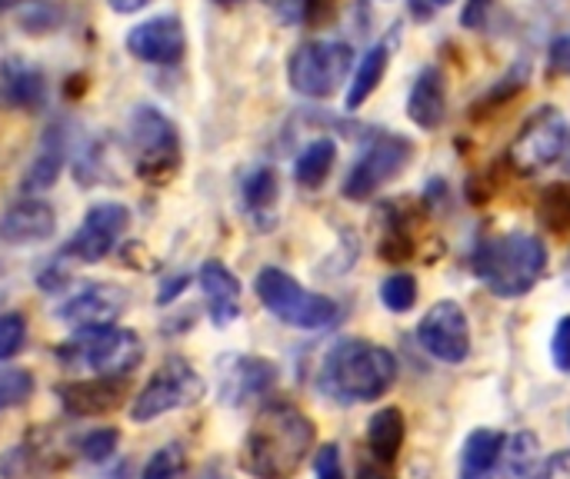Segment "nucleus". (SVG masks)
<instances>
[{
	"instance_id": "6e6552de",
	"label": "nucleus",
	"mask_w": 570,
	"mask_h": 479,
	"mask_svg": "<svg viewBox=\"0 0 570 479\" xmlns=\"http://www.w3.org/2000/svg\"><path fill=\"white\" fill-rule=\"evenodd\" d=\"M204 397V380L200 373L184 360V357H167L160 370L147 380V387L134 397L130 403V420L134 423H150L164 413L184 410Z\"/></svg>"
},
{
	"instance_id": "cd10ccee",
	"label": "nucleus",
	"mask_w": 570,
	"mask_h": 479,
	"mask_svg": "<svg viewBox=\"0 0 570 479\" xmlns=\"http://www.w3.org/2000/svg\"><path fill=\"white\" fill-rule=\"evenodd\" d=\"M417 277L414 273H391L384 283H381V303L391 310V313H407L414 303H417Z\"/></svg>"
},
{
	"instance_id": "79ce46f5",
	"label": "nucleus",
	"mask_w": 570,
	"mask_h": 479,
	"mask_svg": "<svg viewBox=\"0 0 570 479\" xmlns=\"http://www.w3.org/2000/svg\"><path fill=\"white\" fill-rule=\"evenodd\" d=\"M107 3H110V10H114V13H124V17H127V13H137V10H144L150 0H107Z\"/></svg>"
},
{
	"instance_id": "f704fd0d",
	"label": "nucleus",
	"mask_w": 570,
	"mask_h": 479,
	"mask_svg": "<svg viewBox=\"0 0 570 479\" xmlns=\"http://www.w3.org/2000/svg\"><path fill=\"white\" fill-rule=\"evenodd\" d=\"M314 473L317 479H347L344 477V463H341V447H321L314 457Z\"/></svg>"
},
{
	"instance_id": "393cba45",
	"label": "nucleus",
	"mask_w": 570,
	"mask_h": 479,
	"mask_svg": "<svg viewBox=\"0 0 570 479\" xmlns=\"http://www.w3.org/2000/svg\"><path fill=\"white\" fill-rule=\"evenodd\" d=\"M387 63H391V47L387 43H374L361 60H357V70L351 77V87H347V97H344V107L347 110H357L367 103V97L377 90V83L384 80L387 73Z\"/></svg>"
},
{
	"instance_id": "20e7f679",
	"label": "nucleus",
	"mask_w": 570,
	"mask_h": 479,
	"mask_svg": "<svg viewBox=\"0 0 570 479\" xmlns=\"http://www.w3.org/2000/svg\"><path fill=\"white\" fill-rule=\"evenodd\" d=\"M254 293L271 317L294 330H327L341 317V307L331 297L307 290L281 267H264L254 280Z\"/></svg>"
},
{
	"instance_id": "a878e982",
	"label": "nucleus",
	"mask_w": 570,
	"mask_h": 479,
	"mask_svg": "<svg viewBox=\"0 0 570 479\" xmlns=\"http://www.w3.org/2000/svg\"><path fill=\"white\" fill-rule=\"evenodd\" d=\"M334 160H337V143L331 137H317V140H311L297 153V160H294V180L301 187H307V190H317L331 177Z\"/></svg>"
},
{
	"instance_id": "2eb2a0df",
	"label": "nucleus",
	"mask_w": 570,
	"mask_h": 479,
	"mask_svg": "<svg viewBox=\"0 0 570 479\" xmlns=\"http://www.w3.org/2000/svg\"><path fill=\"white\" fill-rule=\"evenodd\" d=\"M53 230H57V213L50 203H43L37 197H23L0 213V243H7V247L43 243L53 237Z\"/></svg>"
},
{
	"instance_id": "bb28decb",
	"label": "nucleus",
	"mask_w": 570,
	"mask_h": 479,
	"mask_svg": "<svg viewBox=\"0 0 570 479\" xmlns=\"http://www.w3.org/2000/svg\"><path fill=\"white\" fill-rule=\"evenodd\" d=\"M244 207L250 210V217H271L274 207H277V197H281V180L274 173V167H257L244 177Z\"/></svg>"
},
{
	"instance_id": "5701e85b",
	"label": "nucleus",
	"mask_w": 570,
	"mask_h": 479,
	"mask_svg": "<svg viewBox=\"0 0 570 479\" xmlns=\"http://www.w3.org/2000/svg\"><path fill=\"white\" fill-rule=\"evenodd\" d=\"M407 440V420L397 407H384L371 417L367 423V450L381 460V463H394L397 453L404 450Z\"/></svg>"
},
{
	"instance_id": "37998d69",
	"label": "nucleus",
	"mask_w": 570,
	"mask_h": 479,
	"mask_svg": "<svg viewBox=\"0 0 570 479\" xmlns=\"http://www.w3.org/2000/svg\"><path fill=\"white\" fill-rule=\"evenodd\" d=\"M354 479H387V473H384V467H377V463H361Z\"/></svg>"
},
{
	"instance_id": "a211bd4d",
	"label": "nucleus",
	"mask_w": 570,
	"mask_h": 479,
	"mask_svg": "<svg viewBox=\"0 0 570 479\" xmlns=\"http://www.w3.org/2000/svg\"><path fill=\"white\" fill-rule=\"evenodd\" d=\"M407 117L421 130H438L448 117V80L441 67H424L407 93Z\"/></svg>"
},
{
	"instance_id": "e433bc0d",
	"label": "nucleus",
	"mask_w": 570,
	"mask_h": 479,
	"mask_svg": "<svg viewBox=\"0 0 570 479\" xmlns=\"http://www.w3.org/2000/svg\"><path fill=\"white\" fill-rule=\"evenodd\" d=\"M524 80H528V63H521V70L514 67V70L504 77V83H501L494 93H488V97H484L478 107H488V110H491L494 103H501V100H511V93H514V90H521V87H524Z\"/></svg>"
},
{
	"instance_id": "ea45409f",
	"label": "nucleus",
	"mask_w": 570,
	"mask_h": 479,
	"mask_svg": "<svg viewBox=\"0 0 570 479\" xmlns=\"http://www.w3.org/2000/svg\"><path fill=\"white\" fill-rule=\"evenodd\" d=\"M187 283H190V277H187V273H177L174 280H167V283L160 287V297H157V303H160V307H167L174 297H180V290H184Z\"/></svg>"
},
{
	"instance_id": "4c0bfd02",
	"label": "nucleus",
	"mask_w": 570,
	"mask_h": 479,
	"mask_svg": "<svg viewBox=\"0 0 570 479\" xmlns=\"http://www.w3.org/2000/svg\"><path fill=\"white\" fill-rule=\"evenodd\" d=\"M491 3L494 0H464V10H461V27L468 30H481L491 17Z\"/></svg>"
},
{
	"instance_id": "f257e3e1",
	"label": "nucleus",
	"mask_w": 570,
	"mask_h": 479,
	"mask_svg": "<svg viewBox=\"0 0 570 479\" xmlns=\"http://www.w3.org/2000/svg\"><path fill=\"white\" fill-rule=\"evenodd\" d=\"M317 440L314 420L291 400H267L240 447V467L254 479H294Z\"/></svg>"
},
{
	"instance_id": "7c9ffc66",
	"label": "nucleus",
	"mask_w": 570,
	"mask_h": 479,
	"mask_svg": "<svg viewBox=\"0 0 570 479\" xmlns=\"http://www.w3.org/2000/svg\"><path fill=\"white\" fill-rule=\"evenodd\" d=\"M27 343V317L23 313H3L0 317V360H13Z\"/></svg>"
},
{
	"instance_id": "0eeeda50",
	"label": "nucleus",
	"mask_w": 570,
	"mask_h": 479,
	"mask_svg": "<svg viewBox=\"0 0 570 479\" xmlns=\"http://www.w3.org/2000/svg\"><path fill=\"white\" fill-rule=\"evenodd\" d=\"M411 160H414V143L407 137L394 133V130H384L374 140H367V147L354 160V167H351L341 193L347 200H354V203L371 200L384 183H391L394 177H401Z\"/></svg>"
},
{
	"instance_id": "4be33fe9",
	"label": "nucleus",
	"mask_w": 570,
	"mask_h": 479,
	"mask_svg": "<svg viewBox=\"0 0 570 479\" xmlns=\"http://www.w3.org/2000/svg\"><path fill=\"white\" fill-rule=\"evenodd\" d=\"M57 393L73 417H100V413H110L114 407H120V400H124L120 380H104V377L63 383Z\"/></svg>"
},
{
	"instance_id": "f8f14e48",
	"label": "nucleus",
	"mask_w": 570,
	"mask_h": 479,
	"mask_svg": "<svg viewBox=\"0 0 570 479\" xmlns=\"http://www.w3.org/2000/svg\"><path fill=\"white\" fill-rule=\"evenodd\" d=\"M83 363L104 377V380H124L130 370H137L140 357H144V343L134 330L124 327H107V330H94L83 333V347H80Z\"/></svg>"
},
{
	"instance_id": "c85d7f7f",
	"label": "nucleus",
	"mask_w": 570,
	"mask_h": 479,
	"mask_svg": "<svg viewBox=\"0 0 570 479\" xmlns=\"http://www.w3.org/2000/svg\"><path fill=\"white\" fill-rule=\"evenodd\" d=\"M30 397H33V373L3 367L0 370V410H13V407L27 403Z\"/></svg>"
},
{
	"instance_id": "1a4fd4ad",
	"label": "nucleus",
	"mask_w": 570,
	"mask_h": 479,
	"mask_svg": "<svg viewBox=\"0 0 570 479\" xmlns=\"http://www.w3.org/2000/svg\"><path fill=\"white\" fill-rule=\"evenodd\" d=\"M568 143V117H564L558 107L548 103V107H538V110L524 120L521 133L514 137V143H511V150H508V160H511V167H514L518 173L531 177V173H541L544 167L558 163V160L564 157Z\"/></svg>"
},
{
	"instance_id": "a18cd8bd",
	"label": "nucleus",
	"mask_w": 570,
	"mask_h": 479,
	"mask_svg": "<svg viewBox=\"0 0 570 479\" xmlns=\"http://www.w3.org/2000/svg\"><path fill=\"white\" fill-rule=\"evenodd\" d=\"M20 3H33V0H0V13H7V10H13Z\"/></svg>"
},
{
	"instance_id": "423d86ee",
	"label": "nucleus",
	"mask_w": 570,
	"mask_h": 479,
	"mask_svg": "<svg viewBox=\"0 0 570 479\" xmlns=\"http://www.w3.org/2000/svg\"><path fill=\"white\" fill-rule=\"evenodd\" d=\"M354 67V50L344 40H307L291 53L287 80L301 97L327 100Z\"/></svg>"
},
{
	"instance_id": "7ed1b4c3",
	"label": "nucleus",
	"mask_w": 570,
	"mask_h": 479,
	"mask_svg": "<svg viewBox=\"0 0 570 479\" xmlns=\"http://www.w3.org/2000/svg\"><path fill=\"white\" fill-rule=\"evenodd\" d=\"M474 273L478 280L501 300H518L528 297L544 270H548V247L534 233H504L494 240H484L474 257Z\"/></svg>"
},
{
	"instance_id": "473e14b6",
	"label": "nucleus",
	"mask_w": 570,
	"mask_h": 479,
	"mask_svg": "<svg viewBox=\"0 0 570 479\" xmlns=\"http://www.w3.org/2000/svg\"><path fill=\"white\" fill-rule=\"evenodd\" d=\"M264 7L287 27H297L311 17V7L314 0H264Z\"/></svg>"
},
{
	"instance_id": "39448f33",
	"label": "nucleus",
	"mask_w": 570,
	"mask_h": 479,
	"mask_svg": "<svg viewBox=\"0 0 570 479\" xmlns=\"http://www.w3.org/2000/svg\"><path fill=\"white\" fill-rule=\"evenodd\" d=\"M130 153H134V170L140 180L160 187L167 183L184 160L180 150V133L174 127V120L167 113H160L157 107L140 103L130 117V133H127Z\"/></svg>"
},
{
	"instance_id": "9d476101",
	"label": "nucleus",
	"mask_w": 570,
	"mask_h": 479,
	"mask_svg": "<svg viewBox=\"0 0 570 479\" xmlns=\"http://www.w3.org/2000/svg\"><path fill=\"white\" fill-rule=\"evenodd\" d=\"M417 343L441 363L458 367L471 357V323L461 303L438 300L417 323Z\"/></svg>"
},
{
	"instance_id": "2f4dec72",
	"label": "nucleus",
	"mask_w": 570,
	"mask_h": 479,
	"mask_svg": "<svg viewBox=\"0 0 570 479\" xmlns=\"http://www.w3.org/2000/svg\"><path fill=\"white\" fill-rule=\"evenodd\" d=\"M117 443H120V433L110 430V427H100V430H90L83 440H80V457L90 460V463H104L117 453Z\"/></svg>"
},
{
	"instance_id": "a19ab883",
	"label": "nucleus",
	"mask_w": 570,
	"mask_h": 479,
	"mask_svg": "<svg viewBox=\"0 0 570 479\" xmlns=\"http://www.w3.org/2000/svg\"><path fill=\"white\" fill-rule=\"evenodd\" d=\"M451 0H411V10L417 13V17H431V13H438V10H444Z\"/></svg>"
},
{
	"instance_id": "f03ea898",
	"label": "nucleus",
	"mask_w": 570,
	"mask_h": 479,
	"mask_svg": "<svg viewBox=\"0 0 570 479\" xmlns=\"http://www.w3.org/2000/svg\"><path fill=\"white\" fill-rule=\"evenodd\" d=\"M397 357L371 340H341L327 350L321 373H317V390L344 407L354 403H374L384 400L394 383H397Z\"/></svg>"
},
{
	"instance_id": "de8ad7c7",
	"label": "nucleus",
	"mask_w": 570,
	"mask_h": 479,
	"mask_svg": "<svg viewBox=\"0 0 570 479\" xmlns=\"http://www.w3.org/2000/svg\"><path fill=\"white\" fill-rule=\"evenodd\" d=\"M217 3H237V0H217Z\"/></svg>"
},
{
	"instance_id": "72a5a7b5",
	"label": "nucleus",
	"mask_w": 570,
	"mask_h": 479,
	"mask_svg": "<svg viewBox=\"0 0 570 479\" xmlns=\"http://www.w3.org/2000/svg\"><path fill=\"white\" fill-rule=\"evenodd\" d=\"M551 360L561 373H570V313L558 320L554 337H551Z\"/></svg>"
},
{
	"instance_id": "c03bdc74",
	"label": "nucleus",
	"mask_w": 570,
	"mask_h": 479,
	"mask_svg": "<svg viewBox=\"0 0 570 479\" xmlns=\"http://www.w3.org/2000/svg\"><path fill=\"white\" fill-rule=\"evenodd\" d=\"M104 479H134V467H130L127 460H120V463H114V467L107 470V477Z\"/></svg>"
},
{
	"instance_id": "412c9836",
	"label": "nucleus",
	"mask_w": 570,
	"mask_h": 479,
	"mask_svg": "<svg viewBox=\"0 0 570 479\" xmlns=\"http://www.w3.org/2000/svg\"><path fill=\"white\" fill-rule=\"evenodd\" d=\"M504 433L494 427H478L468 433L464 447H461V467L458 479H491L501 470V457H504Z\"/></svg>"
},
{
	"instance_id": "aec40b11",
	"label": "nucleus",
	"mask_w": 570,
	"mask_h": 479,
	"mask_svg": "<svg viewBox=\"0 0 570 479\" xmlns=\"http://www.w3.org/2000/svg\"><path fill=\"white\" fill-rule=\"evenodd\" d=\"M63 160H67V137H63V127H50L30 160V167L23 170L20 177V190L27 197H37L43 190H50L57 180H60V170H63Z\"/></svg>"
},
{
	"instance_id": "b1692460",
	"label": "nucleus",
	"mask_w": 570,
	"mask_h": 479,
	"mask_svg": "<svg viewBox=\"0 0 570 479\" xmlns=\"http://www.w3.org/2000/svg\"><path fill=\"white\" fill-rule=\"evenodd\" d=\"M544 470V453L541 440L531 430H521L504 440V457H501V477L504 479H541Z\"/></svg>"
},
{
	"instance_id": "ddd939ff",
	"label": "nucleus",
	"mask_w": 570,
	"mask_h": 479,
	"mask_svg": "<svg viewBox=\"0 0 570 479\" xmlns=\"http://www.w3.org/2000/svg\"><path fill=\"white\" fill-rule=\"evenodd\" d=\"M124 310H127V293L120 287L90 283V287L77 290L70 300H63L57 307V317L80 333H94V330L114 327V320H120Z\"/></svg>"
},
{
	"instance_id": "4468645a",
	"label": "nucleus",
	"mask_w": 570,
	"mask_h": 479,
	"mask_svg": "<svg viewBox=\"0 0 570 479\" xmlns=\"http://www.w3.org/2000/svg\"><path fill=\"white\" fill-rule=\"evenodd\" d=\"M124 47H127L130 57H137L144 63L174 67L187 53V33H184V23L167 13V17H154V20H144V23L130 27Z\"/></svg>"
},
{
	"instance_id": "dca6fc26",
	"label": "nucleus",
	"mask_w": 570,
	"mask_h": 479,
	"mask_svg": "<svg viewBox=\"0 0 570 479\" xmlns=\"http://www.w3.org/2000/svg\"><path fill=\"white\" fill-rule=\"evenodd\" d=\"M277 383V367L264 357H234L220 373V400L240 407L247 400L267 397Z\"/></svg>"
},
{
	"instance_id": "f3484780",
	"label": "nucleus",
	"mask_w": 570,
	"mask_h": 479,
	"mask_svg": "<svg viewBox=\"0 0 570 479\" xmlns=\"http://www.w3.org/2000/svg\"><path fill=\"white\" fill-rule=\"evenodd\" d=\"M47 100V77L17 53H0V107L40 110Z\"/></svg>"
},
{
	"instance_id": "58836bf2",
	"label": "nucleus",
	"mask_w": 570,
	"mask_h": 479,
	"mask_svg": "<svg viewBox=\"0 0 570 479\" xmlns=\"http://www.w3.org/2000/svg\"><path fill=\"white\" fill-rule=\"evenodd\" d=\"M541 479H570V450H561V453L548 457L544 470H541Z\"/></svg>"
},
{
	"instance_id": "c756f323",
	"label": "nucleus",
	"mask_w": 570,
	"mask_h": 479,
	"mask_svg": "<svg viewBox=\"0 0 570 479\" xmlns=\"http://www.w3.org/2000/svg\"><path fill=\"white\" fill-rule=\"evenodd\" d=\"M184 470H187V460H184V450L177 443L170 447H160L147 467H144V477L140 479H184Z\"/></svg>"
},
{
	"instance_id": "9b49d317",
	"label": "nucleus",
	"mask_w": 570,
	"mask_h": 479,
	"mask_svg": "<svg viewBox=\"0 0 570 479\" xmlns=\"http://www.w3.org/2000/svg\"><path fill=\"white\" fill-rule=\"evenodd\" d=\"M127 227H130V210L124 203H117V200L94 203L63 253L80 263H100L104 257L114 253V247L120 243Z\"/></svg>"
},
{
	"instance_id": "6ab92c4d",
	"label": "nucleus",
	"mask_w": 570,
	"mask_h": 479,
	"mask_svg": "<svg viewBox=\"0 0 570 479\" xmlns=\"http://www.w3.org/2000/svg\"><path fill=\"white\" fill-rule=\"evenodd\" d=\"M197 283L204 290L214 327H230L240 317V280L220 260H207L197 273Z\"/></svg>"
},
{
	"instance_id": "c9c22d12",
	"label": "nucleus",
	"mask_w": 570,
	"mask_h": 479,
	"mask_svg": "<svg viewBox=\"0 0 570 479\" xmlns=\"http://www.w3.org/2000/svg\"><path fill=\"white\" fill-rule=\"evenodd\" d=\"M548 67L554 77H570V30L558 33L548 47Z\"/></svg>"
},
{
	"instance_id": "49530a36",
	"label": "nucleus",
	"mask_w": 570,
	"mask_h": 479,
	"mask_svg": "<svg viewBox=\"0 0 570 479\" xmlns=\"http://www.w3.org/2000/svg\"><path fill=\"white\" fill-rule=\"evenodd\" d=\"M407 479H428V473H424V467H417V470L407 473Z\"/></svg>"
}]
</instances>
